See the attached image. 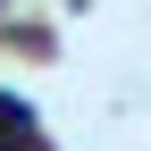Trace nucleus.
I'll list each match as a JSON object with an SVG mask.
<instances>
[{"label":"nucleus","instance_id":"1","mask_svg":"<svg viewBox=\"0 0 151 151\" xmlns=\"http://www.w3.org/2000/svg\"><path fill=\"white\" fill-rule=\"evenodd\" d=\"M25 126H34V109L0 92V151H17V143H25Z\"/></svg>","mask_w":151,"mask_h":151}]
</instances>
